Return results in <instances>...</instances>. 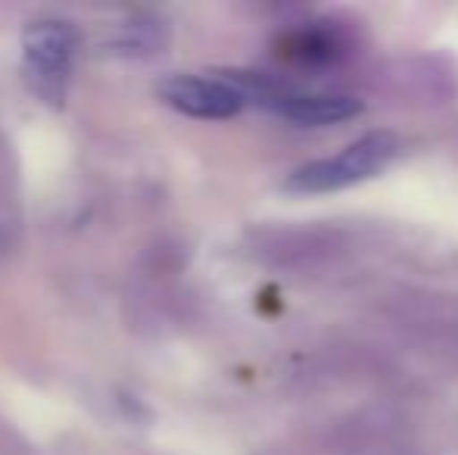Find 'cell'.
Returning <instances> with one entry per match:
<instances>
[{
    "label": "cell",
    "instance_id": "1",
    "mask_svg": "<svg viewBox=\"0 0 458 455\" xmlns=\"http://www.w3.org/2000/svg\"><path fill=\"white\" fill-rule=\"evenodd\" d=\"M403 150V140L393 131H368L352 140L346 150L331 159H315L290 172L284 190L290 194H334V190L362 184L368 178L380 175Z\"/></svg>",
    "mask_w": 458,
    "mask_h": 455
},
{
    "label": "cell",
    "instance_id": "2",
    "mask_svg": "<svg viewBox=\"0 0 458 455\" xmlns=\"http://www.w3.org/2000/svg\"><path fill=\"white\" fill-rule=\"evenodd\" d=\"M75 50H79V35L63 19H41L31 22L22 35L25 72L35 88V94L50 104H60L72 72Z\"/></svg>",
    "mask_w": 458,
    "mask_h": 455
},
{
    "label": "cell",
    "instance_id": "3",
    "mask_svg": "<svg viewBox=\"0 0 458 455\" xmlns=\"http://www.w3.org/2000/svg\"><path fill=\"white\" fill-rule=\"evenodd\" d=\"M159 97L172 110L191 119L222 122L247 106V94L231 79H209V75H172L159 85Z\"/></svg>",
    "mask_w": 458,
    "mask_h": 455
},
{
    "label": "cell",
    "instance_id": "4",
    "mask_svg": "<svg viewBox=\"0 0 458 455\" xmlns=\"http://www.w3.org/2000/svg\"><path fill=\"white\" fill-rule=\"evenodd\" d=\"M266 106H272L284 119L306 128L337 125V122L356 119L362 113V100L350 97V94H302L284 91V88H277L272 97L266 100Z\"/></svg>",
    "mask_w": 458,
    "mask_h": 455
},
{
    "label": "cell",
    "instance_id": "5",
    "mask_svg": "<svg viewBox=\"0 0 458 455\" xmlns=\"http://www.w3.org/2000/svg\"><path fill=\"white\" fill-rule=\"evenodd\" d=\"M346 54L344 38L337 29H302L287 38V56L300 63H312V66H327L337 63Z\"/></svg>",
    "mask_w": 458,
    "mask_h": 455
},
{
    "label": "cell",
    "instance_id": "6",
    "mask_svg": "<svg viewBox=\"0 0 458 455\" xmlns=\"http://www.w3.org/2000/svg\"><path fill=\"white\" fill-rule=\"evenodd\" d=\"M163 44H165L163 22L153 16H138V19H131V22L119 25L115 38L109 41V47L119 56H150V54H157Z\"/></svg>",
    "mask_w": 458,
    "mask_h": 455
}]
</instances>
